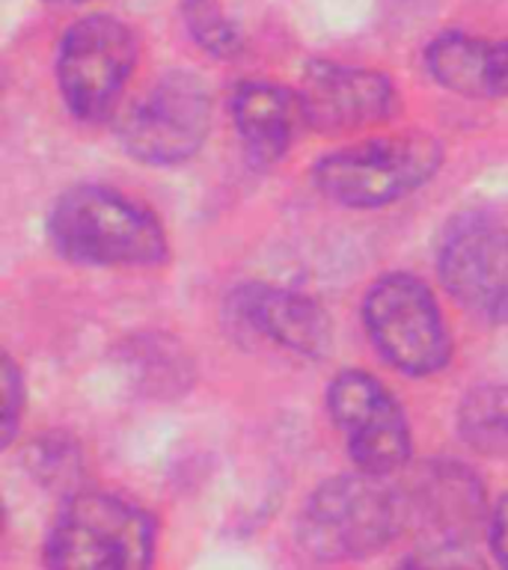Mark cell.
<instances>
[{
    "instance_id": "cell-1",
    "label": "cell",
    "mask_w": 508,
    "mask_h": 570,
    "mask_svg": "<svg viewBox=\"0 0 508 570\" xmlns=\"http://www.w3.org/2000/svg\"><path fill=\"white\" fill-rule=\"evenodd\" d=\"M48 238L75 265L158 267L169 258L158 214L105 185L62 190L48 212Z\"/></svg>"
},
{
    "instance_id": "cell-2",
    "label": "cell",
    "mask_w": 508,
    "mask_h": 570,
    "mask_svg": "<svg viewBox=\"0 0 508 570\" xmlns=\"http://www.w3.org/2000/svg\"><path fill=\"white\" fill-rule=\"evenodd\" d=\"M404 532L399 488L387 475L348 472L312 490L297 520L301 547L315 559H369Z\"/></svg>"
},
{
    "instance_id": "cell-3",
    "label": "cell",
    "mask_w": 508,
    "mask_h": 570,
    "mask_svg": "<svg viewBox=\"0 0 508 570\" xmlns=\"http://www.w3.org/2000/svg\"><path fill=\"white\" fill-rule=\"evenodd\" d=\"M155 520L131 499L87 490L60 508L45 541L48 568L137 570L155 561Z\"/></svg>"
},
{
    "instance_id": "cell-4",
    "label": "cell",
    "mask_w": 508,
    "mask_h": 570,
    "mask_svg": "<svg viewBox=\"0 0 508 570\" xmlns=\"http://www.w3.org/2000/svg\"><path fill=\"white\" fill-rule=\"evenodd\" d=\"M443 146L431 134H395L328 151L312 169L321 194L345 208L399 203L437 176Z\"/></svg>"
},
{
    "instance_id": "cell-5",
    "label": "cell",
    "mask_w": 508,
    "mask_h": 570,
    "mask_svg": "<svg viewBox=\"0 0 508 570\" xmlns=\"http://www.w3.org/2000/svg\"><path fill=\"white\" fill-rule=\"evenodd\" d=\"M363 324L374 351L401 374L428 377L449 365L452 338L434 294L413 274H383L363 301Z\"/></svg>"
},
{
    "instance_id": "cell-6",
    "label": "cell",
    "mask_w": 508,
    "mask_h": 570,
    "mask_svg": "<svg viewBox=\"0 0 508 570\" xmlns=\"http://www.w3.org/2000/svg\"><path fill=\"white\" fill-rule=\"evenodd\" d=\"M137 66V36L125 21L96 12L75 21L57 48V83L69 114L105 122Z\"/></svg>"
},
{
    "instance_id": "cell-7",
    "label": "cell",
    "mask_w": 508,
    "mask_h": 570,
    "mask_svg": "<svg viewBox=\"0 0 508 570\" xmlns=\"http://www.w3.org/2000/svg\"><path fill=\"white\" fill-rule=\"evenodd\" d=\"M212 131V96L190 71H164L116 122V137L131 158L176 167L203 149Z\"/></svg>"
},
{
    "instance_id": "cell-8",
    "label": "cell",
    "mask_w": 508,
    "mask_h": 570,
    "mask_svg": "<svg viewBox=\"0 0 508 570\" xmlns=\"http://www.w3.org/2000/svg\"><path fill=\"white\" fill-rule=\"evenodd\" d=\"M404 529L428 552H461L488 532V502L479 475L455 461L422 463L399 488Z\"/></svg>"
},
{
    "instance_id": "cell-9",
    "label": "cell",
    "mask_w": 508,
    "mask_h": 570,
    "mask_svg": "<svg viewBox=\"0 0 508 570\" xmlns=\"http://www.w3.org/2000/svg\"><path fill=\"white\" fill-rule=\"evenodd\" d=\"M446 292L488 324H508V226L485 212H461L437 244Z\"/></svg>"
},
{
    "instance_id": "cell-10",
    "label": "cell",
    "mask_w": 508,
    "mask_h": 570,
    "mask_svg": "<svg viewBox=\"0 0 508 570\" xmlns=\"http://www.w3.org/2000/svg\"><path fill=\"white\" fill-rule=\"evenodd\" d=\"M328 410L345 440L356 470L392 475L410 458V425L404 410L374 374L348 368L333 377Z\"/></svg>"
},
{
    "instance_id": "cell-11",
    "label": "cell",
    "mask_w": 508,
    "mask_h": 570,
    "mask_svg": "<svg viewBox=\"0 0 508 570\" xmlns=\"http://www.w3.org/2000/svg\"><path fill=\"white\" fill-rule=\"evenodd\" d=\"M303 122L319 134L360 131L383 122L395 110V87L378 69H356L342 62L312 60L303 71Z\"/></svg>"
},
{
    "instance_id": "cell-12",
    "label": "cell",
    "mask_w": 508,
    "mask_h": 570,
    "mask_svg": "<svg viewBox=\"0 0 508 570\" xmlns=\"http://www.w3.org/2000/svg\"><path fill=\"white\" fill-rule=\"evenodd\" d=\"M235 306L258 336L271 338L285 351L312 360L328 354L333 324L324 306L310 294L267 283H247L235 292Z\"/></svg>"
},
{
    "instance_id": "cell-13",
    "label": "cell",
    "mask_w": 508,
    "mask_h": 570,
    "mask_svg": "<svg viewBox=\"0 0 508 570\" xmlns=\"http://www.w3.org/2000/svg\"><path fill=\"white\" fill-rule=\"evenodd\" d=\"M428 75L463 98L508 96V39L446 30L426 45Z\"/></svg>"
},
{
    "instance_id": "cell-14",
    "label": "cell",
    "mask_w": 508,
    "mask_h": 570,
    "mask_svg": "<svg viewBox=\"0 0 508 570\" xmlns=\"http://www.w3.org/2000/svg\"><path fill=\"white\" fill-rule=\"evenodd\" d=\"M232 122L250 160L258 167L276 164L303 122L301 96L271 80H247L232 96Z\"/></svg>"
},
{
    "instance_id": "cell-15",
    "label": "cell",
    "mask_w": 508,
    "mask_h": 570,
    "mask_svg": "<svg viewBox=\"0 0 508 570\" xmlns=\"http://www.w3.org/2000/svg\"><path fill=\"white\" fill-rule=\"evenodd\" d=\"M463 443L485 454L508 452V383H481L458 407Z\"/></svg>"
},
{
    "instance_id": "cell-16",
    "label": "cell",
    "mask_w": 508,
    "mask_h": 570,
    "mask_svg": "<svg viewBox=\"0 0 508 570\" xmlns=\"http://www.w3.org/2000/svg\"><path fill=\"white\" fill-rule=\"evenodd\" d=\"M187 33L194 36V42L212 57H235L241 51L238 27L232 24L217 0H185L182 7Z\"/></svg>"
},
{
    "instance_id": "cell-17",
    "label": "cell",
    "mask_w": 508,
    "mask_h": 570,
    "mask_svg": "<svg viewBox=\"0 0 508 570\" xmlns=\"http://www.w3.org/2000/svg\"><path fill=\"white\" fill-rule=\"evenodd\" d=\"M21 413H25V381L12 356H7L3 360V445L16 440Z\"/></svg>"
},
{
    "instance_id": "cell-18",
    "label": "cell",
    "mask_w": 508,
    "mask_h": 570,
    "mask_svg": "<svg viewBox=\"0 0 508 570\" xmlns=\"http://www.w3.org/2000/svg\"><path fill=\"white\" fill-rule=\"evenodd\" d=\"M488 543L494 559L508 568V493L497 499V505L490 508V520H488Z\"/></svg>"
},
{
    "instance_id": "cell-19",
    "label": "cell",
    "mask_w": 508,
    "mask_h": 570,
    "mask_svg": "<svg viewBox=\"0 0 508 570\" xmlns=\"http://www.w3.org/2000/svg\"><path fill=\"white\" fill-rule=\"evenodd\" d=\"M48 3H87V0H48Z\"/></svg>"
}]
</instances>
